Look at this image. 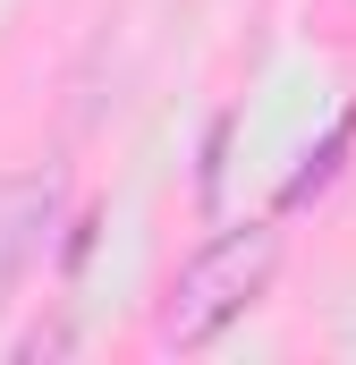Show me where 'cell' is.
Listing matches in <instances>:
<instances>
[{
  "label": "cell",
  "instance_id": "3957f363",
  "mask_svg": "<svg viewBox=\"0 0 356 365\" xmlns=\"http://www.w3.org/2000/svg\"><path fill=\"white\" fill-rule=\"evenodd\" d=\"M348 136H356V119H331V136H323V153H305V170L288 179V195H280V204H305L314 187L331 179V170H340V153H348Z\"/></svg>",
  "mask_w": 356,
  "mask_h": 365
},
{
  "label": "cell",
  "instance_id": "6da1fadb",
  "mask_svg": "<svg viewBox=\"0 0 356 365\" xmlns=\"http://www.w3.org/2000/svg\"><path fill=\"white\" fill-rule=\"evenodd\" d=\"M271 272H280V230H271V221H246V230L212 238V247L170 280L162 340H170V349H204V340H221V331L271 289Z\"/></svg>",
  "mask_w": 356,
  "mask_h": 365
},
{
  "label": "cell",
  "instance_id": "7a4b0ae2",
  "mask_svg": "<svg viewBox=\"0 0 356 365\" xmlns=\"http://www.w3.org/2000/svg\"><path fill=\"white\" fill-rule=\"evenodd\" d=\"M51 212H60V179H51V170H26V179L0 187V297L26 280V264H34V255H43Z\"/></svg>",
  "mask_w": 356,
  "mask_h": 365
}]
</instances>
